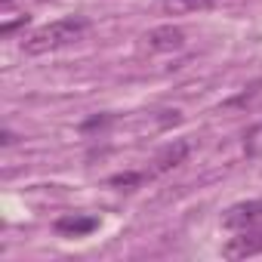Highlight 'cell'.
Masks as SVG:
<instances>
[{"label":"cell","mask_w":262,"mask_h":262,"mask_svg":"<svg viewBox=\"0 0 262 262\" xmlns=\"http://www.w3.org/2000/svg\"><path fill=\"white\" fill-rule=\"evenodd\" d=\"M19 25H28V16H22V19H19V22H7V25H4V28H0V34H13V31H16V28H19Z\"/></svg>","instance_id":"10"},{"label":"cell","mask_w":262,"mask_h":262,"mask_svg":"<svg viewBox=\"0 0 262 262\" xmlns=\"http://www.w3.org/2000/svg\"><path fill=\"white\" fill-rule=\"evenodd\" d=\"M0 142H4V145H13V142H16V136L10 133V129H4V136H0Z\"/></svg>","instance_id":"11"},{"label":"cell","mask_w":262,"mask_h":262,"mask_svg":"<svg viewBox=\"0 0 262 262\" xmlns=\"http://www.w3.org/2000/svg\"><path fill=\"white\" fill-rule=\"evenodd\" d=\"M145 179H151V176H148V173H117V176H111V185L133 188V185H139V182H145Z\"/></svg>","instance_id":"8"},{"label":"cell","mask_w":262,"mask_h":262,"mask_svg":"<svg viewBox=\"0 0 262 262\" xmlns=\"http://www.w3.org/2000/svg\"><path fill=\"white\" fill-rule=\"evenodd\" d=\"M86 28H90V22L83 16H65V19H56V22H47V25L34 28L22 40V50L28 56H47V53H56L62 47L77 43L86 34Z\"/></svg>","instance_id":"1"},{"label":"cell","mask_w":262,"mask_h":262,"mask_svg":"<svg viewBox=\"0 0 262 262\" xmlns=\"http://www.w3.org/2000/svg\"><path fill=\"white\" fill-rule=\"evenodd\" d=\"M111 117H93V120H86L83 123V133H90V129H99V126H105Z\"/></svg>","instance_id":"9"},{"label":"cell","mask_w":262,"mask_h":262,"mask_svg":"<svg viewBox=\"0 0 262 262\" xmlns=\"http://www.w3.org/2000/svg\"><path fill=\"white\" fill-rule=\"evenodd\" d=\"M262 222V201H244V204H234L225 210L222 216V225L231 228V231H241L247 225H256Z\"/></svg>","instance_id":"3"},{"label":"cell","mask_w":262,"mask_h":262,"mask_svg":"<svg viewBox=\"0 0 262 262\" xmlns=\"http://www.w3.org/2000/svg\"><path fill=\"white\" fill-rule=\"evenodd\" d=\"M216 4V0H161V10L167 16H191V13H204Z\"/></svg>","instance_id":"7"},{"label":"cell","mask_w":262,"mask_h":262,"mask_svg":"<svg viewBox=\"0 0 262 262\" xmlns=\"http://www.w3.org/2000/svg\"><path fill=\"white\" fill-rule=\"evenodd\" d=\"M10 4H13V0H4V7H10Z\"/></svg>","instance_id":"12"},{"label":"cell","mask_w":262,"mask_h":262,"mask_svg":"<svg viewBox=\"0 0 262 262\" xmlns=\"http://www.w3.org/2000/svg\"><path fill=\"white\" fill-rule=\"evenodd\" d=\"M145 40L151 53H176L185 47V31L176 25H161V28H151Z\"/></svg>","instance_id":"4"},{"label":"cell","mask_w":262,"mask_h":262,"mask_svg":"<svg viewBox=\"0 0 262 262\" xmlns=\"http://www.w3.org/2000/svg\"><path fill=\"white\" fill-rule=\"evenodd\" d=\"M99 228V219L96 216H59L56 219V231L59 234H65V237H83V234H90V231H96Z\"/></svg>","instance_id":"6"},{"label":"cell","mask_w":262,"mask_h":262,"mask_svg":"<svg viewBox=\"0 0 262 262\" xmlns=\"http://www.w3.org/2000/svg\"><path fill=\"white\" fill-rule=\"evenodd\" d=\"M259 253H262V222L241 228L222 247V256L225 259H250V256H259Z\"/></svg>","instance_id":"2"},{"label":"cell","mask_w":262,"mask_h":262,"mask_svg":"<svg viewBox=\"0 0 262 262\" xmlns=\"http://www.w3.org/2000/svg\"><path fill=\"white\" fill-rule=\"evenodd\" d=\"M188 151H191V145L185 142V139H176V142H170V145H164L158 155H155V167L148 170V176H161V173H167V170H173V167H179L185 158H188Z\"/></svg>","instance_id":"5"}]
</instances>
